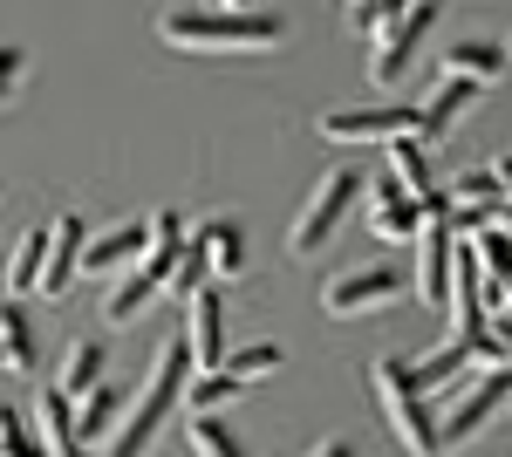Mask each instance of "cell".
<instances>
[{
	"label": "cell",
	"instance_id": "1",
	"mask_svg": "<svg viewBox=\"0 0 512 457\" xmlns=\"http://www.w3.org/2000/svg\"><path fill=\"white\" fill-rule=\"evenodd\" d=\"M185 382H192V348H185V335L178 342H164L158 355H151V376H144V389L130 396V410H123V423L110 430V451L103 457H151L164 437V417H171V403L185 396Z\"/></svg>",
	"mask_w": 512,
	"mask_h": 457
},
{
	"label": "cell",
	"instance_id": "2",
	"mask_svg": "<svg viewBox=\"0 0 512 457\" xmlns=\"http://www.w3.org/2000/svg\"><path fill=\"white\" fill-rule=\"evenodd\" d=\"M369 389H376V410L390 423V437L403 444L410 457H437V417H431V396L410 382V362H369Z\"/></svg>",
	"mask_w": 512,
	"mask_h": 457
},
{
	"label": "cell",
	"instance_id": "3",
	"mask_svg": "<svg viewBox=\"0 0 512 457\" xmlns=\"http://www.w3.org/2000/svg\"><path fill=\"white\" fill-rule=\"evenodd\" d=\"M164 48H274L280 21L274 14H219V7H185V14H164L158 21Z\"/></svg>",
	"mask_w": 512,
	"mask_h": 457
},
{
	"label": "cell",
	"instance_id": "4",
	"mask_svg": "<svg viewBox=\"0 0 512 457\" xmlns=\"http://www.w3.org/2000/svg\"><path fill=\"white\" fill-rule=\"evenodd\" d=\"M355 198H362V178H355V171H328L315 185V198L301 205V219L287 226V253H294V260H315L321 246L335 239V226L355 212Z\"/></svg>",
	"mask_w": 512,
	"mask_h": 457
},
{
	"label": "cell",
	"instance_id": "5",
	"mask_svg": "<svg viewBox=\"0 0 512 457\" xmlns=\"http://www.w3.org/2000/svg\"><path fill=\"white\" fill-rule=\"evenodd\" d=\"M512 410V369H492V376H478L472 396H458L451 403V417L437 423V457H451V451H465L485 423H499Z\"/></svg>",
	"mask_w": 512,
	"mask_h": 457
},
{
	"label": "cell",
	"instance_id": "6",
	"mask_svg": "<svg viewBox=\"0 0 512 457\" xmlns=\"http://www.w3.org/2000/svg\"><path fill=\"white\" fill-rule=\"evenodd\" d=\"M451 260H458V246H451V198H444V205H431V219L417 232V267H410V294L424 307L451 301Z\"/></svg>",
	"mask_w": 512,
	"mask_h": 457
},
{
	"label": "cell",
	"instance_id": "7",
	"mask_svg": "<svg viewBox=\"0 0 512 457\" xmlns=\"http://www.w3.org/2000/svg\"><path fill=\"white\" fill-rule=\"evenodd\" d=\"M328 144H403V137H417V110H321L315 123Z\"/></svg>",
	"mask_w": 512,
	"mask_h": 457
},
{
	"label": "cell",
	"instance_id": "8",
	"mask_svg": "<svg viewBox=\"0 0 512 457\" xmlns=\"http://www.w3.org/2000/svg\"><path fill=\"white\" fill-rule=\"evenodd\" d=\"M82 253H89V226H82L76 212H55V226H48V260H41V301H62L69 287L82 280Z\"/></svg>",
	"mask_w": 512,
	"mask_h": 457
},
{
	"label": "cell",
	"instance_id": "9",
	"mask_svg": "<svg viewBox=\"0 0 512 457\" xmlns=\"http://www.w3.org/2000/svg\"><path fill=\"white\" fill-rule=\"evenodd\" d=\"M437 7H444V0H417V7H410L403 21H390L383 35L369 41V76H376V82H396L403 69H410V55H417V41L431 35Z\"/></svg>",
	"mask_w": 512,
	"mask_h": 457
},
{
	"label": "cell",
	"instance_id": "10",
	"mask_svg": "<svg viewBox=\"0 0 512 457\" xmlns=\"http://www.w3.org/2000/svg\"><path fill=\"white\" fill-rule=\"evenodd\" d=\"M403 287H410V280L390 273V267H355V273H342V280H328L321 307H328L335 321H355V314H369V307H390Z\"/></svg>",
	"mask_w": 512,
	"mask_h": 457
},
{
	"label": "cell",
	"instance_id": "11",
	"mask_svg": "<svg viewBox=\"0 0 512 457\" xmlns=\"http://www.w3.org/2000/svg\"><path fill=\"white\" fill-rule=\"evenodd\" d=\"M185 348H192V369H226V301L219 287H198L192 314H185Z\"/></svg>",
	"mask_w": 512,
	"mask_h": 457
},
{
	"label": "cell",
	"instance_id": "12",
	"mask_svg": "<svg viewBox=\"0 0 512 457\" xmlns=\"http://www.w3.org/2000/svg\"><path fill=\"white\" fill-rule=\"evenodd\" d=\"M424 219H431V212H424L417 198H403V185L383 171L376 191H369V232H376L383 246H403V239H417V232H424Z\"/></svg>",
	"mask_w": 512,
	"mask_h": 457
},
{
	"label": "cell",
	"instance_id": "13",
	"mask_svg": "<svg viewBox=\"0 0 512 457\" xmlns=\"http://www.w3.org/2000/svg\"><path fill=\"white\" fill-rule=\"evenodd\" d=\"M35 444L48 457H89V444H82V430H76V403L55 382H41V396H35Z\"/></svg>",
	"mask_w": 512,
	"mask_h": 457
},
{
	"label": "cell",
	"instance_id": "14",
	"mask_svg": "<svg viewBox=\"0 0 512 457\" xmlns=\"http://www.w3.org/2000/svg\"><path fill=\"white\" fill-rule=\"evenodd\" d=\"M472 369H478V355L465 342H444V348H431V355H417L410 362V382L424 389V396H451L458 382H472Z\"/></svg>",
	"mask_w": 512,
	"mask_h": 457
},
{
	"label": "cell",
	"instance_id": "15",
	"mask_svg": "<svg viewBox=\"0 0 512 457\" xmlns=\"http://www.w3.org/2000/svg\"><path fill=\"white\" fill-rule=\"evenodd\" d=\"M178 260H185V219L178 212H151V239H144V260L130 273H144L151 287H164L171 273H178Z\"/></svg>",
	"mask_w": 512,
	"mask_h": 457
},
{
	"label": "cell",
	"instance_id": "16",
	"mask_svg": "<svg viewBox=\"0 0 512 457\" xmlns=\"http://www.w3.org/2000/svg\"><path fill=\"white\" fill-rule=\"evenodd\" d=\"M390 178L403 185V198H417L424 212H431V205H444V191H437V164H431V151H424L417 137L390 144Z\"/></svg>",
	"mask_w": 512,
	"mask_h": 457
},
{
	"label": "cell",
	"instance_id": "17",
	"mask_svg": "<svg viewBox=\"0 0 512 457\" xmlns=\"http://www.w3.org/2000/svg\"><path fill=\"white\" fill-rule=\"evenodd\" d=\"M472 82H458V76H444L431 89V96H424V103H417V144H424V151H431L437 137H444V130H451V123H458V110H472Z\"/></svg>",
	"mask_w": 512,
	"mask_h": 457
},
{
	"label": "cell",
	"instance_id": "18",
	"mask_svg": "<svg viewBox=\"0 0 512 457\" xmlns=\"http://www.w3.org/2000/svg\"><path fill=\"white\" fill-rule=\"evenodd\" d=\"M506 69H512V62H506V48H499V41H451V48H444V76L472 82V89L499 82Z\"/></svg>",
	"mask_w": 512,
	"mask_h": 457
},
{
	"label": "cell",
	"instance_id": "19",
	"mask_svg": "<svg viewBox=\"0 0 512 457\" xmlns=\"http://www.w3.org/2000/svg\"><path fill=\"white\" fill-rule=\"evenodd\" d=\"M144 239H151V219H137V226L110 232V239H89V253H82V273H130L144 260Z\"/></svg>",
	"mask_w": 512,
	"mask_h": 457
},
{
	"label": "cell",
	"instance_id": "20",
	"mask_svg": "<svg viewBox=\"0 0 512 457\" xmlns=\"http://www.w3.org/2000/svg\"><path fill=\"white\" fill-rule=\"evenodd\" d=\"M198 260H205L212 280H239L246 273V232L233 219H212V226L198 232Z\"/></svg>",
	"mask_w": 512,
	"mask_h": 457
},
{
	"label": "cell",
	"instance_id": "21",
	"mask_svg": "<svg viewBox=\"0 0 512 457\" xmlns=\"http://www.w3.org/2000/svg\"><path fill=\"white\" fill-rule=\"evenodd\" d=\"M0 369L7 376H28L35 369V328L14 301H0Z\"/></svg>",
	"mask_w": 512,
	"mask_h": 457
},
{
	"label": "cell",
	"instance_id": "22",
	"mask_svg": "<svg viewBox=\"0 0 512 457\" xmlns=\"http://www.w3.org/2000/svg\"><path fill=\"white\" fill-rule=\"evenodd\" d=\"M123 410H130V403H123V389H117V382H96V389H89V396L76 403V430H82V444H96L103 430H117Z\"/></svg>",
	"mask_w": 512,
	"mask_h": 457
},
{
	"label": "cell",
	"instance_id": "23",
	"mask_svg": "<svg viewBox=\"0 0 512 457\" xmlns=\"http://www.w3.org/2000/svg\"><path fill=\"white\" fill-rule=\"evenodd\" d=\"M151 301H158V287H151L144 273H117V287H103V321H110V328H130Z\"/></svg>",
	"mask_w": 512,
	"mask_h": 457
},
{
	"label": "cell",
	"instance_id": "24",
	"mask_svg": "<svg viewBox=\"0 0 512 457\" xmlns=\"http://www.w3.org/2000/svg\"><path fill=\"white\" fill-rule=\"evenodd\" d=\"M41 260H48V226L21 232V246L7 253V301H14V294H35V287H41Z\"/></svg>",
	"mask_w": 512,
	"mask_h": 457
},
{
	"label": "cell",
	"instance_id": "25",
	"mask_svg": "<svg viewBox=\"0 0 512 457\" xmlns=\"http://www.w3.org/2000/svg\"><path fill=\"white\" fill-rule=\"evenodd\" d=\"M96 382H103V348H96V342H76L69 355H62V376H55V389H62L69 403H82Z\"/></svg>",
	"mask_w": 512,
	"mask_h": 457
},
{
	"label": "cell",
	"instance_id": "26",
	"mask_svg": "<svg viewBox=\"0 0 512 457\" xmlns=\"http://www.w3.org/2000/svg\"><path fill=\"white\" fill-rule=\"evenodd\" d=\"M239 389H246V382H233L226 369H205V376L185 382V403H192V417H219V410L233 403Z\"/></svg>",
	"mask_w": 512,
	"mask_h": 457
},
{
	"label": "cell",
	"instance_id": "27",
	"mask_svg": "<svg viewBox=\"0 0 512 457\" xmlns=\"http://www.w3.org/2000/svg\"><path fill=\"white\" fill-rule=\"evenodd\" d=\"M192 457H246V444L226 430V417H192Z\"/></svg>",
	"mask_w": 512,
	"mask_h": 457
},
{
	"label": "cell",
	"instance_id": "28",
	"mask_svg": "<svg viewBox=\"0 0 512 457\" xmlns=\"http://www.w3.org/2000/svg\"><path fill=\"white\" fill-rule=\"evenodd\" d=\"M267 369H280L274 342H253V348H233V355H226V376L233 382H253V376H267Z\"/></svg>",
	"mask_w": 512,
	"mask_h": 457
},
{
	"label": "cell",
	"instance_id": "29",
	"mask_svg": "<svg viewBox=\"0 0 512 457\" xmlns=\"http://www.w3.org/2000/svg\"><path fill=\"white\" fill-rule=\"evenodd\" d=\"M198 287H212V273H205V260H198V246H192V253H185V260H178V273H171V280H164L158 294H164V301H192Z\"/></svg>",
	"mask_w": 512,
	"mask_h": 457
},
{
	"label": "cell",
	"instance_id": "30",
	"mask_svg": "<svg viewBox=\"0 0 512 457\" xmlns=\"http://www.w3.org/2000/svg\"><path fill=\"white\" fill-rule=\"evenodd\" d=\"M0 457H48V451L35 444V430L14 417V410H0Z\"/></svg>",
	"mask_w": 512,
	"mask_h": 457
},
{
	"label": "cell",
	"instance_id": "31",
	"mask_svg": "<svg viewBox=\"0 0 512 457\" xmlns=\"http://www.w3.org/2000/svg\"><path fill=\"white\" fill-rule=\"evenodd\" d=\"M444 198H451V205H499V185H492V171H465Z\"/></svg>",
	"mask_w": 512,
	"mask_h": 457
},
{
	"label": "cell",
	"instance_id": "32",
	"mask_svg": "<svg viewBox=\"0 0 512 457\" xmlns=\"http://www.w3.org/2000/svg\"><path fill=\"white\" fill-rule=\"evenodd\" d=\"M21 76H28V55H21L14 41H0V110L21 96Z\"/></svg>",
	"mask_w": 512,
	"mask_h": 457
},
{
	"label": "cell",
	"instance_id": "33",
	"mask_svg": "<svg viewBox=\"0 0 512 457\" xmlns=\"http://www.w3.org/2000/svg\"><path fill=\"white\" fill-rule=\"evenodd\" d=\"M492 185H499V205H512V157L492 164Z\"/></svg>",
	"mask_w": 512,
	"mask_h": 457
},
{
	"label": "cell",
	"instance_id": "34",
	"mask_svg": "<svg viewBox=\"0 0 512 457\" xmlns=\"http://www.w3.org/2000/svg\"><path fill=\"white\" fill-rule=\"evenodd\" d=\"M308 457H355V444H342V437H335V444H315Z\"/></svg>",
	"mask_w": 512,
	"mask_h": 457
},
{
	"label": "cell",
	"instance_id": "35",
	"mask_svg": "<svg viewBox=\"0 0 512 457\" xmlns=\"http://www.w3.org/2000/svg\"><path fill=\"white\" fill-rule=\"evenodd\" d=\"M212 7H219V14H246V0H212Z\"/></svg>",
	"mask_w": 512,
	"mask_h": 457
},
{
	"label": "cell",
	"instance_id": "36",
	"mask_svg": "<svg viewBox=\"0 0 512 457\" xmlns=\"http://www.w3.org/2000/svg\"><path fill=\"white\" fill-rule=\"evenodd\" d=\"M0 301H7V260H0Z\"/></svg>",
	"mask_w": 512,
	"mask_h": 457
},
{
	"label": "cell",
	"instance_id": "37",
	"mask_svg": "<svg viewBox=\"0 0 512 457\" xmlns=\"http://www.w3.org/2000/svg\"><path fill=\"white\" fill-rule=\"evenodd\" d=\"M506 62H512V41H506Z\"/></svg>",
	"mask_w": 512,
	"mask_h": 457
},
{
	"label": "cell",
	"instance_id": "38",
	"mask_svg": "<svg viewBox=\"0 0 512 457\" xmlns=\"http://www.w3.org/2000/svg\"><path fill=\"white\" fill-rule=\"evenodd\" d=\"M506 301H512V294H506Z\"/></svg>",
	"mask_w": 512,
	"mask_h": 457
}]
</instances>
